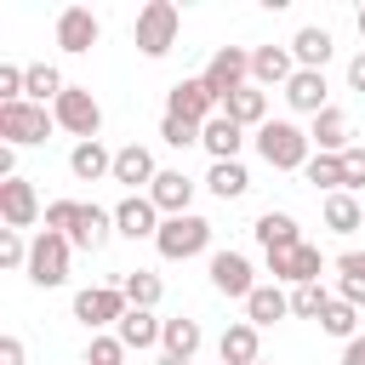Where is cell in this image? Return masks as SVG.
Returning <instances> with one entry per match:
<instances>
[{
	"label": "cell",
	"instance_id": "f6af8a7d",
	"mask_svg": "<svg viewBox=\"0 0 365 365\" xmlns=\"http://www.w3.org/2000/svg\"><path fill=\"white\" fill-rule=\"evenodd\" d=\"M348 91H365V51L348 63Z\"/></svg>",
	"mask_w": 365,
	"mask_h": 365
},
{
	"label": "cell",
	"instance_id": "e0dca14e",
	"mask_svg": "<svg viewBox=\"0 0 365 365\" xmlns=\"http://www.w3.org/2000/svg\"><path fill=\"white\" fill-rule=\"evenodd\" d=\"M148 200L160 205V217H188V200H194V177L188 171H160Z\"/></svg>",
	"mask_w": 365,
	"mask_h": 365
},
{
	"label": "cell",
	"instance_id": "ba28073f",
	"mask_svg": "<svg viewBox=\"0 0 365 365\" xmlns=\"http://www.w3.org/2000/svg\"><path fill=\"white\" fill-rule=\"evenodd\" d=\"M200 80L217 91V103H222V97H234L240 86H251V51H245V46H217Z\"/></svg>",
	"mask_w": 365,
	"mask_h": 365
},
{
	"label": "cell",
	"instance_id": "8d00e7d4",
	"mask_svg": "<svg viewBox=\"0 0 365 365\" xmlns=\"http://www.w3.org/2000/svg\"><path fill=\"white\" fill-rule=\"evenodd\" d=\"M325 308H331L325 285H297V291H291V314H302V319H319Z\"/></svg>",
	"mask_w": 365,
	"mask_h": 365
},
{
	"label": "cell",
	"instance_id": "7c38bea8",
	"mask_svg": "<svg viewBox=\"0 0 365 365\" xmlns=\"http://www.w3.org/2000/svg\"><path fill=\"white\" fill-rule=\"evenodd\" d=\"M211 285H217V297H240V302L257 291L251 262H245L240 251H217V257H211Z\"/></svg>",
	"mask_w": 365,
	"mask_h": 365
},
{
	"label": "cell",
	"instance_id": "d6a6232c",
	"mask_svg": "<svg viewBox=\"0 0 365 365\" xmlns=\"http://www.w3.org/2000/svg\"><path fill=\"white\" fill-rule=\"evenodd\" d=\"M120 291H125V302H131V308H154V302L165 297L160 274H148V268H131V274H120Z\"/></svg>",
	"mask_w": 365,
	"mask_h": 365
},
{
	"label": "cell",
	"instance_id": "cb8c5ba5",
	"mask_svg": "<svg viewBox=\"0 0 365 365\" xmlns=\"http://www.w3.org/2000/svg\"><path fill=\"white\" fill-rule=\"evenodd\" d=\"M114 336H120L125 348H154V342L165 336V319H154V308H131V314L114 325Z\"/></svg>",
	"mask_w": 365,
	"mask_h": 365
},
{
	"label": "cell",
	"instance_id": "681fc988",
	"mask_svg": "<svg viewBox=\"0 0 365 365\" xmlns=\"http://www.w3.org/2000/svg\"><path fill=\"white\" fill-rule=\"evenodd\" d=\"M257 365H268V359H257Z\"/></svg>",
	"mask_w": 365,
	"mask_h": 365
},
{
	"label": "cell",
	"instance_id": "bcb514c9",
	"mask_svg": "<svg viewBox=\"0 0 365 365\" xmlns=\"http://www.w3.org/2000/svg\"><path fill=\"white\" fill-rule=\"evenodd\" d=\"M342 365H365V336H354V342H342Z\"/></svg>",
	"mask_w": 365,
	"mask_h": 365
},
{
	"label": "cell",
	"instance_id": "1f68e13d",
	"mask_svg": "<svg viewBox=\"0 0 365 365\" xmlns=\"http://www.w3.org/2000/svg\"><path fill=\"white\" fill-rule=\"evenodd\" d=\"M205 188H211L217 200H240V194L251 188V177H245V165H240V160H217V165H211V177H205Z\"/></svg>",
	"mask_w": 365,
	"mask_h": 365
},
{
	"label": "cell",
	"instance_id": "5b68a950",
	"mask_svg": "<svg viewBox=\"0 0 365 365\" xmlns=\"http://www.w3.org/2000/svg\"><path fill=\"white\" fill-rule=\"evenodd\" d=\"M51 120H57L68 137H80V143H97V131H103V108H97V97H91L86 86H68V91L51 103Z\"/></svg>",
	"mask_w": 365,
	"mask_h": 365
},
{
	"label": "cell",
	"instance_id": "4dcf8cb0",
	"mask_svg": "<svg viewBox=\"0 0 365 365\" xmlns=\"http://www.w3.org/2000/svg\"><path fill=\"white\" fill-rule=\"evenodd\" d=\"M319 211H325V228H331V234H354V228L365 222V211H359V200H354L348 188H342V194H325Z\"/></svg>",
	"mask_w": 365,
	"mask_h": 365
},
{
	"label": "cell",
	"instance_id": "d4e9b609",
	"mask_svg": "<svg viewBox=\"0 0 365 365\" xmlns=\"http://www.w3.org/2000/svg\"><path fill=\"white\" fill-rule=\"evenodd\" d=\"M68 171H74L80 182H103V177H114V154H108L103 143H74Z\"/></svg>",
	"mask_w": 365,
	"mask_h": 365
},
{
	"label": "cell",
	"instance_id": "f546056e",
	"mask_svg": "<svg viewBox=\"0 0 365 365\" xmlns=\"http://www.w3.org/2000/svg\"><path fill=\"white\" fill-rule=\"evenodd\" d=\"M108 228H114V211H103V205H80V222H74V245L80 251H97L103 240H108Z\"/></svg>",
	"mask_w": 365,
	"mask_h": 365
},
{
	"label": "cell",
	"instance_id": "277c9868",
	"mask_svg": "<svg viewBox=\"0 0 365 365\" xmlns=\"http://www.w3.org/2000/svg\"><path fill=\"white\" fill-rule=\"evenodd\" d=\"M68 251H74V240H68V234L40 228V234H34V245H29V279H34L40 291L63 285V279H68Z\"/></svg>",
	"mask_w": 365,
	"mask_h": 365
},
{
	"label": "cell",
	"instance_id": "7a4b0ae2",
	"mask_svg": "<svg viewBox=\"0 0 365 365\" xmlns=\"http://www.w3.org/2000/svg\"><path fill=\"white\" fill-rule=\"evenodd\" d=\"M177 29H182V11H177L171 0H148V6L137 11L131 40H137V51H143V57H165V51L177 46Z\"/></svg>",
	"mask_w": 365,
	"mask_h": 365
},
{
	"label": "cell",
	"instance_id": "c3c4849f",
	"mask_svg": "<svg viewBox=\"0 0 365 365\" xmlns=\"http://www.w3.org/2000/svg\"><path fill=\"white\" fill-rule=\"evenodd\" d=\"M359 40H365V6H359Z\"/></svg>",
	"mask_w": 365,
	"mask_h": 365
},
{
	"label": "cell",
	"instance_id": "44dd1931",
	"mask_svg": "<svg viewBox=\"0 0 365 365\" xmlns=\"http://www.w3.org/2000/svg\"><path fill=\"white\" fill-rule=\"evenodd\" d=\"M222 114L234 120V125H268V91L262 86H240L234 97H222Z\"/></svg>",
	"mask_w": 365,
	"mask_h": 365
},
{
	"label": "cell",
	"instance_id": "603a6c76",
	"mask_svg": "<svg viewBox=\"0 0 365 365\" xmlns=\"http://www.w3.org/2000/svg\"><path fill=\"white\" fill-rule=\"evenodd\" d=\"M308 143L319 148V154H348L354 143H348V114L342 108H325V114H314V131H308Z\"/></svg>",
	"mask_w": 365,
	"mask_h": 365
},
{
	"label": "cell",
	"instance_id": "f1b7e54d",
	"mask_svg": "<svg viewBox=\"0 0 365 365\" xmlns=\"http://www.w3.org/2000/svg\"><path fill=\"white\" fill-rule=\"evenodd\" d=\"M291 57H297V68H319V74H325V63H331V34H325V29H297Z\"/></svg>",
	"mask_w": 365,
	"mask_h": 365
},
{
	"label": "cell",
	"instance_id": "9c48e42d",
	"mask_svg": "<svg viewBox=\"0 0 365 365\" xmlns=\"http://www.w3.org/2000/svg\"><path fill=\"white\" fill-rule=\"evenodd\" d=\"M125 314H131V302H125V291H120V285H86V291L74 297V319H80V325H91V331L120 325Z\"/></svg>",
	"mask_w": 365,
	"mask_h": 365
},
{
	"label": "cell",
	"instance_id": "30bf717a",
	"mask_svg": "<svg viewBox=\"0 0 365 365\" xmlns=\"http://www.w3.org/2000/svg\"><path fill=\"white\" fill-rule=\"evenodd\" d=\"M319 268H325V257H319V245H297V251H274L268 257V274H274V285L285 279V285H319Z\"/></svg>",
	"mask_w": 365,
	"mask_h": 365
},
{
	"label": "cell",
	"instance_id": "8fae6325",
	"mask_svg": "<svg viewBox=\"0 0 365 365\" xmlns=\"http://www.w3.org/2000/svg\"><path fill=\"white\" fill-rule=\"evenodd\" d=\"M114 234H125V240H154V234H160V205H154L148 194H125V200L114 205Z\"/></svg>",
	"mask_w": 365,
	"mask_h": 365
},
{
	"label": "cell",
	"instance_id": "ffe728a7",
	"mask_svg": "<svg viewBox=\"0 0 365 365\" xmlns=\"http://www.w3.org/2000/svg\"><path fill=\"white\" fill-rule=\"evenodd\" d=\"M325 91H331V86H325V74H319V68H297V74H291V86H285V103H291L297 114H325V108H331V103H325Z\"/></svg>",
	"mask_w": 365,
	"mask_h": 365
},
{
	"label": "cell",
	"instance_id": "ab89813d",
	"mask_svg": "<svg viewBox=\"0 0 365 365\" xmlns=\"http://www.w3.org/2000/svg\"><path fill=\"white\" fill-rule=\"evenodd\" d=\"M160 143H171V148H188V143H200V125H188V120L165 114V120H160Z\"/></svg>",
	"mask_w": 365,
	"mask_h": 365
},
{
	"label": "cell",
	"instance_id": "4316f807",
	"mask_svg": "<svg viewBox=\"0 0 365 365\" xmlns=\"http://www.w3.org/2000/svg\"><path fill=\"white\" fill-rule=\"evenodd\" d=\"M200 342H205V331H200V319H165V336H160V354H177V359H194L200 354Z\"/></svg>",
	"mask_w": 365,
	"mask_h": 365
},
{
	"label": "cell",
	"instance_id": "b9f144b4",
	"mask_svg": "<svg viewBox=\"0 0 365 365\" xmlns=\"http://www.w3.org/2000/svg\"><path fill=\"white\" fill-rule=\"evenodd\" d=\"M342 188H348V194H354V188H365V148H359V143L342 154Z\"/></svg>",
	"mask_w": 365,
	"mask_h": 365
},
{
	"label": "cell",
	"instance_id": "2e32d148",
	"mask_svg": "<svg viewBox=\"0 0 365 365\" xmlns=\"http://www.w3.org/2000/svg\"><path fill=\"white\" fill-rule=\"evenodd\" d=\"M154 177H160V165H154V154L143 148V143H125V148H114V182H125L131 194L148 182L154 188Z\"/></svg>",
	"mask_w": 365,
	"mask_h": 365
},
{
	"label": "cell",
	"instance_id": "74e56055",
	"mask_svg": "<svg viewBox=\"0 0 365 365\" xmlns=\"http://www.w3.org/2000/svg\"><path fill=\"white\" fill-rule=\"evenodd\" d=\"M74 222H80V200H51L46 205V228L51 234H74Z\"/></svg>",
	"mask_w": 365,
	"mask_h": 365
},
{
	"label": "cell",
	"instance_id": "d6986e66",
	"mask_svg": "<svg viewBox=\"0 0 365 365\" xmlns=\"http://www.w3.org/2000/svg\"><path fill=\"white\" fill-rule=\"evenodd\" d=\"M57 46H63L68 57L91 51V46H97V17H91L86 6H68V11L57 17Z\"/></svg>",
	"mask_w": 365,
	"mask_h": 365
},
{
	"label": "cell",
	"instance_id": "52a82bcc",
	"mask_svg": "<svg viewBox=\"0 0 365 365\" xmlns=\"http://www.w3.org/2000/svg\"><path fill=\"white\" fill-rule=\"evenodd\" d=\"M165 114H177V120H188V125H211L217 114H222V103H217V91L205 86V80H177L171 91H165Z\"/></svg>",
	"mask_w": 365,
	"mask_h": 365
},
{
	"label": "cell",
	"instance_id": "836d02e7",
	"mask_svg": "<svg viewBox=\"0 0 365 365\" xmlns=\"http://www.w3.org/2000/svg\"><path fill=\"white\" fill-rule=\"evenodd\" d=\"M63 91H68V80H63L51 63H29V103H40V108H46V103H57Z\"/></svg>",
	"mask_w": 365,
	"mask_h": 365
},
{
	"label": "cell",
	"instance_id": "6da1fadb",
	"mask_svg": "<svg viewBox=\"0 0 365 365\" xmlns=\"http://www.w3.org/2000/svg\"><path fill=\"white\" fill-rule=\"evenodd\" d=\"M314 143H308V131L302 125H291V120H268L262 131H257V154L274 165V171H302L314 154H308Z\"/></svg>",
	"mask_w": 365,
	"mask_h": 365
},
{
	"label": "cell",
	"instance_id": "e575fe53",
	"mask_svg": "<svg viewBox=\"0 0 365 365\" xmlns=\"http://www.w3.org/2000/svg\"><path fill=\"white\" fill-rule=\"evenodd\" d=\"M319 331H331V336L354 342V336H359V308H354V302H342V297H331V308L319 314Z\"/></svg>",
	"mask_w": 365,
	"mask_h": 365
},
{
	"label": "cell",
	"instance_id": "f35d334b",
	"mask_svg": "<svg viewBox=\"0 0 365 365\" xmlns=\"http://www.w3.org/2000/svg\"><path fill=\"white\" fill-rule=\"evenodd\" d=\"M86 365H125V342H120V336H91Z\"/></svg>",
	"mask_w": 365,
	"mask_h": 365
},
{
	"label": "cell",
	"instance_id": "60d3db41",
	"mask_svg": "<svg viewBox=\"0 0 365 365\" xmlns=\"http://www.w3.org/2000/svg\"><path fill=\"white\" fill-rule=\"evenodd\" d=\"M0 268H29V245L17 228H0Z\"/></svg>",
	"mask_w": 365,
	"mask_h": 365
},
{
	"label": "cell",
	"instance_id": "5bb4252c",
	"mask_svg": "<svg viewBox=\"0 0 365 365\" xmlns=\"http://www.w3.org/2000/svg\"><path fill=\"white\" fill-rule=\"evenodd\" d=\"M251 234H257V245L274 257V251H297L302 245V228H297V217L291 211H262L257 222H251Z\"/></svg>",
	"mask_w": 365,
	"mask_h": 365
},
{
	"label": "cell",
	"instance_id": "9a60e30c",
	"mask_svg": "<svg viewBox=\"0 0 365 365\" xmlns=\"http://www.w3.org/2000/svg\"><path fill=\"white\" fill-rule=\"evenodd\" d=\"M291 74H297L291 46H257L251 51V86H291Z\"/></svg>",
	"mask_w": 365,
	"mask_h": 365
},
{
	"label": "cell",
	"instance_id": "ac0fdd59",
	"mask_svg": "<svg viewBox=\"0 0 365 365\" xmlns=\"http://www.w3.org/2000/svg\"><path fill=\"white\" fill-rule=\"evenodd\" d=\"M217 354H222V365H257V359H262V331H257L251 319H234V325L222 331Z\"/></svg>",
	"mask_w": 365,
	"mask_h": 365
},
{
	"label": "cell",
	"instance_id": "7dc6e473",
	"mask_svg": "<svg viewBox=\"0 0 365 365\" xmlns=\"http://www.w3.org/2000/svg\"><path fill=\"white\" fill-rule=\"evenodd\" d=\"M154 365H188V359H177V354H160V359H154Z\"/></svg>",
	"mask_w": 365,
	"mask_h": 365
},
{
	"label": "cell",
	"instance_id": "7402d4cb",
	"mask_svg": "<svg viewBox=\"0 0 365 365\" xmlns=\"http://www.w3.org/2000/svg\"><path fill=\"white\" fill-rule=\"evenodd\" d=\"M200 143H205L211 165H217V160H240V148H245V125H234L228 114H217V120L200 131Z\"/></svg>",
	"mask_w": 365,
	"mask_h": 365
},
{
	"label": "cell",
	"instance_id": "8992f818",
	"mask_svg": "<svg viewBox=\"0 0 365 365\" xmlns=\"http://www.w3.org/2000/svg\"><path fill=\"white\" fill-rule=\"evenodd\" d=\"M51 125H57V120H51L40 103H29V97H23V103H0V137H6L11 148L46 143V137H51Z\"/></svg>",
	"mask_w": 365,
	"mask_h": 365
},
{
	"label": "cell",
	"instance_id": "3957f363",
	"mask_svg": "<svg viewBox=\"0 0 365 365\" xmlns=\"http://www.w3.org/2000/svg\"><path fill=\"white\" fill-rule=\"evenodd\" d=\"M154 245H160V257L165 262H188V257H200L205 245H211V222L205 217H165L160 222V234H154Z\"/></svg>",
	"mask_w": 365,
	"mask_h": 365
},
{
	"label": "cell",
	"instance_id": "4fadbf2b",
	"mask_svg": "<svg viewBox=\"0 0 365 365\" xmlns=\"http://www.w3.org/2000/svg\"><path fill=\"white\" fill-rule=\"evenodd\" d=\"M0 217H6V228H29V222L40 217V194H34L29 177L0 182Z\"/></svg>",
	"mask_w": 365,
	"mask_h": 365
},
{
	"label": "cell",
	"instance_id": "ee69618b",
	"mask_svg": "<svg viewBox=\"0 0 365 365\" xmlns=\"http://www.w3.org/2000/svg\"><path fill=\"white\" fill-rule=\"evenodd\" d=\"M11 165H17V148H11V143H0V182H11V177H17Z\"/></svg>",
	"mask_w": 365,
	"mask_h": 365
},
{
	"label": "cell",
	"instance_id": "d590c367",
	"mask_svg": "<svg viewBox=\"0 0 365 365\" xmlns=\"http://www.w3.org/2000/svg\"><path fill=\"white\" fill-rule=\"evenodd\" d=\"M302 177H308L314 188H325V194H342V154H314V160L302 165Z\"/></svg>",
	"mask_w": 365,
	"mask_h": 365
},
{
	"label": "cell",
	"instance_id": "484cf974",
	"mask_svg": "<svg viewBox=\"0 0 365 365\" xmlns=\"http://www.w3.org/2000/svg\"><path fill=\"white\" fill-rule=\"evenodd\" d=\"M291 314V297L279 291V285H257L251 297H245V319L262 331V325H274V319H285Z\"/></svg>",
	"mask_w": 365,
	"mask_h": 365
},
{
	"label": "cell",
	"instance_id": "83f0119b",
	"mask_svg": "<svg viewBox=\"0 0 365 365\" xmlns=\"http://www.w3.org/2000/svg\"><path fill=\"white\" fill-rule=\"evenodd\" d=\"M336 297L365 308V251H342L336 257Z\"/></svg>",
	"mask_w": 365,
	"mask_h": 365
},
{
	"label": "cell",
	"instance_id": "7bdbcfd3",
	"mask_svg": "<svg viewBox=\"0 0 365 365\" xmlns=\"http://www.w3.org/2000/svg\"><path fill=\"white\" fill-rule=\"evenodd\" d=\"M0 365H23V342L17 336H0Z\"/></svg>",
	"mask_w": 365,
	"mask_h": 365
}]
</instances>
